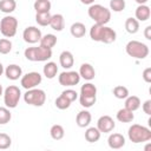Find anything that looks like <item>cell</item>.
Returning <instances> with one entry per match:
<instances>
[{"instance_id": "obj_24", "label": "cell", "mask_w": 151, "mask_h": 151, "mask_svg": "<svg viewBox=\"0 0 151 151\" xmlns=\"http://www.w3.org/2000/svg\"><path fill=\"white\" fill-rule=\"evenodd\" d=\"M70 32L74 38H83L86 34V27L83 22L78 21V22H74V24L71 25Z\"/></svg>"}, {"instance_id": "obj_4", "label": "cell", "mask_w": 151, "mask_h": 151, "mask_svg": "<svg viewBox=\"0 0 151 151\" xmlns=\"http://www.w3.org/2000/svg\"><path fill=\"white\" fill-rule=\"evenodd\" d=\"M126 53L134 59H145L149 55V46L138 40H130L125 46Z\"/></svg>"}, {"instance_id": "obj_23", "label": "cell", "mask_w": 151, "mask_h": 151, "mask_svg": "<svg viewBox=\"0 0 151 151\" xmlns=\"http://www.w3.org/2000/svg\"><path fill=\"white\" fill-rule=\"evenodd\" d=\"M100 134L101 132L97 129V126H92V127H87L85 131V139L88 143H96L100 139Z\"/></svg>"}, {"instance_id": "obj_14", "label": "cell", "mask_w": 151, "mask_h": 151, "mask_svg": "<svg viewBox=\"0 0 151 151\" xmlns=\"http://www.w3.org/2000/svg\"><path fill=\"white\" fill-rule=\"evenodd\" d=\"M78 73H79V76H80V78H83V79H85V80H87V81L94 79V77H96L94 67H93L91 64H88V63L81 64V66H80Z\"/></svg>"}, {"instance_id": "obj_2", "label": "cell", "mask_w": 151, "mask_h": 151, "mask_svg": "<svg viewBox=\"0 0 151 151\" xmlns=\"http://www.w3.org/2000/svg\"><path fill=\"white\" fill-rule=\"evenodd\" d=\"M127 137L134 144L145 143L151 139V130L144 125L132 124L127 130Z\"/></svg>"}, {"instance_id": "obj_27", "label": "cell", "mask_w": 151, "mask_h": 151, "mask_svg": "<svg viewBox=\"0 0 151 151\" xmlns=\"http://www.w3.org/2000/svg\"><path fill=\"white\" fill-rule=\"evenodd\" d=\"M125 29L130 34H136L139 31V21L136 18H127L125 20Z\"/></svg>"}, {"instance_id": "obj_47", "label": "cell", "mask_w": 151, "mask_h": 151, "mask_svg": "<svg viewBox=\"0 0 151 151\" xmlns=\"http://www.w3.org/2000/svg\"><path fill=\"white\" fill-rule=\"evenodd\" d=\"M4 94V87H2V85L0 84V97Z\"/></svg>"}, {"instance_id": "obj_5", "label": "cell", "mask_w": 151, "mask_h": 151, "mask_svg": "<svg viewBox=\"0 0 151 151\" xmlns=\"http://www.w3.org/2000/svg\"><path fill=\"white\" fill-rule=\"evenodd\" d=\"M24 100L28 105L40 107L46 101V93L41 88H37V87L29 88V90H26L24 94Z\"/></svg>"}, {"instance_id": "obj_26", "label": "cell", "mask_w": 151, "mask_h": 151, "mask_svg": "<svg viewBox=\"0 0 151 151\" xmlns=\"http://www.w3.org/2000/svg\"><path fill=\"white\" fill-rule=\"evenodd\" d=\"M39 42H40L41 46H44L46 48H52V47H54L57 45V37L54 34H52V33H47V34L41 37Z\"/></svg>"}, {"instance_id": "obj_43", "label": "cell", "mask_w": 151, "mask_h": 151, "mask_svg": "<svg viewBox=\"0 0 151 151\" xmlns=\"http://www.w3.org/2000/svg\"><path fill=\"white\" fill-rule=\"evenodd\" d=\"M144 37L147 39V40H151V26H146L145 29H144Z\"/></svg>"}, {"instance_id": "obj_15", "label": "cell", "mask_w": 151, "mask_h": 151, "mask_svg": "<svg viewBox=\"0 0 151 151\" xmlns=\"http://www.w3.org/2000/svg\"><path fill=\"white\" fill-rule=\"evenodd\" d=\"M117 39V33L113 28L107 27L106 25L103 26V31H101V37H100V42L104 44H112Z\"/></svg>"}, {"instance_id": "obj_25", "label": "cell", "mask_w": 151, "mask_h": 151, "mask_svg": "<svg viewBox=\"0 0 151 151\" xmlns=\"http://www.w3.org/2000/svg\"><path fill=\"white\" fill-rule=\"evenodd\" d=\"M33 7L37 13H46L51 11L52 4L50 0H35Z\"/></svg>"}, {"instance_id": "obj_16", "label": "cell", "mask_w": 151, "mask_h": 151, "mask_svg": "<svg viewBox=\"0 0 151 151\" xmlns=\"http://www.w3.org/2000/svg\"><path fill=\"white\" fill-rule=\"evenodd\" d=\"M59 64L65 70H70L73 64H74V58H73V54L70 52V51H63L59 55Z\"/></svg>"}, {"instance_id": "obj_13", "label": "cell", "mask_w": 151, "mask_h": 151, "mask_svg": "<svg viewBox=\"0 0 151 151\" xmlns=\"http://www.w3.org/2000/svg\"><path fill=\"white\" fill-rule=\"evenodd\" d=\"M107 144L111 149H122L125 145V137L122 133H111L107 138Z\"/></svg>"}, {"instance_id": "obj_7", "label": "cell", "mask_w": 151, "mask_h": 151, "mask_svg": "<svg viewBox=\"0 0 151 151\" xmlns=\"http://www.w3.org/2000/svg\"><path fill=\"white\" fill-rule=\"evenodd\" d=\"M18 19L12 15H6L0 21V32L5 38H13L17 34Z\"/></svg>"}, {"instance_id": "obj_18", "label": "cell", "mask_w": 151, "mask_h": 151, "mask_svg": "<svg viewBox=\"0 0 151 151\" xmlns=\"http://www.w3.org/2000/svg\"><path fill=\"white\" fill-rule=\"evenodd\" d=\"M92 120V116L87 110H81L76 117V123L79 127H87Z\"/></svg>"}, {"instance_id": "obj_19", "label": "cell", "mask_w": 151, "mask_h": 151, "mask_svg": "<svg viewBox=\"0 0 151 151\" xmlns=\"http://www.w3.org/2000/svg\"><path fill=\"white\" fill-rule=\"evenodd\" d=\"M50 26H51L52 29H54V31H57V32L63 31L64 27H65V19H64V15L60 14V13L53 14V15L51 17Z\"/></svg>"}, {"instance_id": "obj_9", "label": "cell", "mask_w": 151, "mask_h": 151, "mask_svg": "<svg viewBox=\"0 0 151 151\" xmlns=\"http://www.w3.org/2000/svg\"><path fill=\"white\" fill-rule=\"evenodd\" d=\"M42 81V77L39 72H28L26 74H24L20 78V85L25 88V90H29V88H34L38 85H40V83Z\"/></svg>"}, {"instance_id": "obj_12", "label": "cell", "mask_w": 151, "mask_h": 151, "mask_svg": "<svg viewBox=\"0 0 151 151\" xmlns=\"http://www.w3.org/2000/svg\"><path fill=\"white\" fill-rule=\"evenodd\" d=\"M5 76L9 80H18L22 77V68L17 64H11L5 68Z\"/></svg>"}, {"instance_id": "obj_44", "label": "cell", "mask_w": 151, "mask_h": 151, "mask_svg": "<svg viewBox=\"0 0 151 151\" xmlns=\"http://www.w3.org/2000/svg\"><path fill=\"white\" fill-rule=\"evenodd\" d=\"M94 1L96 0H80V2L84 4V5H92Z\"/></svg>"}, {"instance_id": "obj_6", "label": "cell", "mask_w": 151, "mask_h": 151, "mask_svg": "<svg viewBox=\"0 0 151 151\" xmlns=\"http://www.w3.org/2000/svg\"><path fill=\"white\" fill-rule=\"evenodd\" d=\"M4 103L6 107L8 109H15L19 104L20 97H21V91L18 86L15 85H9L4 90Z\"/></svg>"}, {"instance_id": "obj_10", "label": "cell", "mask_w": 151, "mask_h": 151, "mask_svg": "<svg viewBox=\"0 0 151 151\" xmlns=\"http://www.w3.org/2000/svg\"><path fill=\"white\" fill-rule=\"evenodd\" d=\"M41 37V31L35 26H28L22 32V38L27 44H37L40 41Z\"/></svg>"}, {"instance_id": "obj_45", "label": "cell", "mask_w": 151, "mask_h": 151, "mask_svg": "<svg viewBox=\"0 0 151 151\" xmlns=\"http://www.w3.org/2000/svg\"><path fill=\"white\" fill-rule=\"evenodd\" d=\"M134 1H136L138 5H144V4H146L149 0H134Z\"/></svg>"}, {"instance_id": "obj_42", "label": "cell", "mask_w": 151, "mask_h": 151, "mask_svg": "<svg viewBox=\"0 0 151 151\" xmlns=\"http://www.w3.org/2000/svg\"><path fill=\"white\" fill-rule=\"evenodd\" d=\"M142 109L144 111V113H146L147 116L151 114V99H147L144 101V104L142 105Z\"/></svg>"}, {"instance_id": "obj_46", "label": "cell", "mask_w": 151, "mask_h": 151, "mask_svg": "<svg viewBox=\"0 0 151 151\" xmlns=\"http://www.w3.org/2000/svg\"><path fill=\"white\" fill-rule=\"evenodd\" d=\"M5 73V68H4V65L0 63V76H2Z\"/></svg>"}, {"instance_id": "obj_22", "label": "cell", "mask_w": 151, "mask_h": 151, "mask_svg": "<svg viewBox=\"0 0 151 151\" xmlns=\"http://www.w3.org/2000/svg\"><path fill=\"white\" fill-rule=\"evenodd\" d=\"M140 104H142V101H140L139 97H137V96H127L125 98V106L124 107H126L127 110L134 112L140 107Z\"/></svg>"}, {"instance_id": "obj_3", "label": "cell", "mask_w": 151, "mask_h": 151, "mask_svg": "<svg viewBox=\"0 0 151 151\" xmlns=\"http://www.w3.org/2000/svg\"><path fill=\"white\" fill-rule=\"evenodd\" d=\"M24 55L29 61H47L52 57V48H46L41 45L37 47H27Z\"/></svg>"}, {"instance_id": "obj_34", "label": "cell", "mask_w": 151, "mask_h": 151, "mask_svg": "<svg viewBox=\"0 0 151 151\" xmlns=\"http://www.w3.org/2000/svg\"><path fill=\"white\" fill-rule=\"evenodd\" d=\"M113 96L117 98V99H125L127 96H129V90L127 87L123 86V85H118L113 88Z\"/></svg>"}, {"instance_id": "obj_36", "label": "cell", "mask_w": 151, "mask_h": 151, "mask_svg": "<svg viewBox=\"0 0 151 151\" xmlns=\"http://www.w3.org/2000/svg\"><path fill=\"white\" fill-rule=\"evenodd\" d=\"M125 6H126L125 0H110V9L113 12L119 13L125 9Z\"/></svg>"}, {"instance_id": "obj_40", "label": "cell", "mask_w": 151, "mask_h": 151, "mask_svg": "<svg viewBox=\"0 0 151 151\" xmlns=\"http://www.w3.org/2000/svg\"><path fill=\"white\" fill-rule=\"evenodd\" d=\"M61 94H63L64 97H66L71 103H73L74 100L78 99V93H77V91H74V90H72V88H66V90H64V91L61 92Z\"/></svg>"}, {"instance_id": "obj_11", "label": "cell", "mask_w": 151, "mask_h": 151, "mask_svg": "<svg viewBox=\"0 0 151 151\" xmlns=\"http://www.w3.org/2000/svg\"><path fill=\"white\" fill-rule=\"evenodd\" d=\"M114 127H116V123H114L113 118L110 116H106V114L101 116L97 120V129L103 133H109V132L113 131Z\"/></svg>"}, {"instance_id": "obj_31", "label": "cell", "mask_w": 151, "mask_h": 151, "mask_svg": "<svg viewBox=\"0 0 151 151\" xmlns=\"http://www.w3.org/2000/svg\"><path fill=\"white\" fill-rule=\"evenodd\" d=\"M97 101V96H80L79 94V103L83 107L88 109L92 107Z\"/></svg>"}, {"instance_id": "obj_20", "label": "cell", "mask_w": 151, "mask_h": 151, "mask_svg": "<svg viewBox=\"0 0 151 151\" xmlns=\"http://www.w3.org/2000/svg\"><path fill=\"white\" fill-rule=\"evenodd\" d=\"M116 118H117V120L120 122V123H131V122H133V119H134V113H133L132 111L127 110L126 107H123V109H120V110L117 112Z\"/></svg>"}, {"instance_id": "obj_8", "label": "cell", "mask_w": 151, "mask_h": 151, "mask_svg": "<svg viewBox=\"0 0 151 151\" xmlns=\"http://www.w3.org/2000/svg\"><path fill=\"white\" fill-rule=\"evenodd\" d=\"M80 79L81 78H80L79 73L76 71H64L58 77L59 84L61 86H65V87H72V86L78 85Z\"/></svg>"}, {"instance_id": "obj_35", "label": "cell", "mask_w": 151, "mask_h": 151, "mask_svg": "<svg viewBox=\"0 0 151 151\" xmlns=\"http://www.w3.org/2000/svg\"><path fill=\"white\" fill-rule=\"evenodd\" d=\"M11 119H12V113H11L9 109L0 106V125H5V124L9 123Z\"/></svg>"}, {"instance_id": "obj_39", "label": "cell", "mask_w": 151, "mask_h": 151, "mask_svg": "<svg viewBox=\"0 0 151 151\" xmlns=\"http://www.w3.org/2000/svg\"><path fill=\"white\" fill-rule=\"evenodd\" d=\"M12 139L7 133H0V150H6L11 146Z\"/></svg>"}, {"instance_id": "obj_33", "label": "cell", "mask_w": 151, "mask_h": 151, "mask_svg": "<svg viewBox=\"0 0 151 151\" xmlns=\"http://www.w3.org/2000/svg\"><path fill=\"white\" fill-rule=\"evenodd\" d=\"M103 26H104V25L94 24V25H92V27L90 28V38H91L93 41H100Z\"/></svg>"}, {"instance_id": "obj_41", "label": "cell", "mask_w": 151, "mask_h": 151, "mask_svg": "<svg viewBox=\"0 0 151 151\" xmlns=\"http://www.w3.org/2000/svg\"><path fill=\"white\" fill-rule=\"evenodd\" d=\"M142 77H143V79H144L145 83H147V84L151 83V67H146V68L143 71Z\"/></svg>"}, {"instance_id": "obj_21", "label": "cell", "mask_w": 151, "mask_h": 151, "mask_svg": "<svg viewBox=\"0 0 151 151\" xmlns=\"http://www.w3.org/2000/svg\"><path fill=\"white\" fill-rule=\"evenodd\" d=\"M42 73H44V76L47 79H53L57 76V73H58V66H57V64L54 61H47L44 65Z\"/></svg>"}, {"instance_id": "obj_32", "label": "cell", "mask_w": 151, "mask_h": 151, "mask_svg": "<svg viewBox=\"0 0 151 151\" xmlns=\"http://www.w3.org/2000/svg\"><path fill=\"white\" fill-rule=\"evenodd\" d=\"M51 17H52V14L50 12H46V13H37L35 14V21L40 26H50Z\"/></svg>"}, {"instance_id": "obj_1", "label": "cell", "mask_w": 151, "mask_h": 151, "mask_svg": "<svg viewBox=\"0 0 151 151\" xmlns=\"http://www.w3.org/2000/svg\"><path fill=\"white\" fill-rule=\"evenodd\" d=\"M88 17L98 25H106L111 20V11L100 4H92L87 9Z\"/></svg>"}, {"instance_id": "obj_28", "label": "cell", "mask_w": 151, "mask_h": 151, "mask_svg": "<svg viewBox=\"0 0 151 151\" xmlns=\"http://www.w3.org/2000/svg\"><path fill=\"white\" fill-rule=\"evenodd\" d=\"M50 134H51L52 139H54V140H60V139H63L64 136H65V130H64V127H63L60 124H54V125H52L51 129H50Z\"/></svg>"}, {"instance_id": "obj_30", "label": "cell", "mask_w": 151, "mask_h": 151, "mask_svg": "<svg viewBox=\"0 0 151 151\" xmlns=\"http://www.w3.org/2000/svg\"><path fill=\"white\" fill-rule=\"evenodd\" d=\"M80 96H97V87L92 83H85L80 87Z\"/></svg>"}, {"instance_id": "obj_29", "label": "cell", "mask_w": 151, "mask_h": 151, "mask_svg": "<svg viewBox=\"0 0 151 151\" xmlns=\"http://www.w3.org/2000/svg\"><path fill=\"white\" fill-rule=\"evenodd\" d=\"M17 8V2L15 0H0V11L2 13L9 14L14 12Z\"/></svg>"}, {"instance_id": "obj_37", "label": "cell", "mask_w": 151, "mask_h": 151, "mask_svg": "<svg viewBox=\"0 0 151 151\" xmlns=\"http://www.w3.org/2000/svg\"><path fill=\"white\" fill-rule=\"evenodd\" d=\"M54 104H55L57 109H59V110H66V109H68V107L71 106V101H70L66 97H64L63 94H60V96L55 99Z\"/></svg>"}, {"instance_id": "obj_17", "label": "cell", "mask_w": 151, "mask_h": 151, "mask_svg": "<svg viewBox=\"0 0 151 151\" xmlns=\"http://www.w3.org/2000/svg\"><path fill=\"white\" fill-rule=\"evenodd\" d=\"M134 15L138 21H146L151 17V9L146 4L138 5V7L136 8V12H134Z\"/></svg>"}, {"instance_id": "obj_38", "label": "cell", "mask_w": 151, "mask_h": 151, "mask_svg": "<svg viewBox=\"0 0 151 151\" xmlns=\"http://www.w3.org/2000/svg\"><path fill=\"white\" fill-rule=\"evenodd\" d=\"M12 51V41L2 38L0 39V54H8Z\"/></svg>"}]
</instances>
